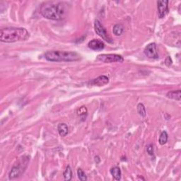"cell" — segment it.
Listing matches in <instances>:
<instances>
[{
  "label": "cell",
  "instance_id": "1",
  "mask_svg": "<svg viewBox=\"0 0 181 181\" xmlns=\"http://www.w3.org/2000/svg\"><path fill=\"white\" fill-rule=\"evenodd\" d=\"M67 6L62 2H46L41 5L40 12L42 17L50 20L60 21L65 18Z\"/></svg>",
  "mask_w": 181,
  "mask_h": 181
},
{
  "label": "cell",
  "instance_id": "2",
  "mask_svg": "<svg viewBox=\"0 0 181 181\" xmlns=\"http://www.w3.org/2000/svg\"><path fill=\"white\" fill-rule=\"evenodd\" d=\"M29 36L28 31L23 28H4L0 31V41L8 43L26 41Z\"/></svg>",
  "mask_w": 181,
  "mask_h": 181
},
{
  "label": "cell",
  "instance_id": "3",
  "mask_svg": "<svg viewBox=\"0 0 181 181\" xmlns=\"http://www.w3.org/2000/svg\"><path fill=\"white\" fill-rule=\"evenodd\" d=\"M45 59L50 62H75L80 60V55L75 52L51 50L45 54Z\"/></svg>",
  "mask_w": 181,
  "mask_h": 181
},
{
  "label": "cell",
  "instance_id": "4",
  "mask_svg": "<svg viewBox=\"0 0 181 181\" xmlns=\"http://www.w3.org/2000/svg\"><path fill=\"white\" fill-rule=\"evenodd\" d=\"M97 60L104 63H112V62H123V57L121 55L116 54H103L97 57Z\"/></svg>",
  "mask_w": 181,
  "mask_h": 181
},
{
  "label": "cell",
  "instance_id": "5",
  "mask_svg": "<svg viewBox=\"0 0 181 181\" xmlns=\"http://www.w3.org/2000/svg\"><path fill=\"white\" fill-rule=\"evenodd\" d=\"M94 28L95 31L100 38H102L103 40H105V41L108 42H113L111 38L108 35V33L106 32L105 28L103 27V26L101 24V23L98 20H95L94 23Z\"/></svg>",
  "mask_w": 181,
  "mask_h": 181
},
{
  "label": "cell",
  "instance_id": "6",
  "mask_svg": "<svg viewBox=\"0 0 181 181\" xmlns=\"http://www.w3.org/2000/svg\"><path fill=\"white\" fill-rule=\"evenodd\" d=\"M144 54L151 59H158L159 54L156 50V45L154 42L149 44L144 49Z\"/></svg>",
  "mask_w": 181,
  "mask_h": 181
},
{
  "label": "cell",
  "instance_id": "7",
  "mask_svg": "<svg viewBox=\"0 0 181 181\" xmlns=\"http://www.w3.org/2000/svg\"><path fill=\"white\" fill-rule=\"evenodd\" d=\"M169 1L158 2V13L159 18H164L169 13Z\"/></svg>",
  "mask_w": 181,
  "mask_h": 181
},
{
  "label": "cell",
  "instance_id": "8",
  "mask_svg": "<svg viewBox=\"0 0 181 181\" xmlns=\"http://www.w3.org/2000/svg\"><path fill=\"white\" fill-rule=\"evenodd\" d=\"M89 47L95 51H100L104 49L105 44L102 41L98 39H94L89 42Z\"/></svg>",
  "mask_w": 181,
  "mask_h": 181
},
{
  "label": "cell",
  "instance_id": "9",
  "mask_svg": "<svg viewBox=\"0 0 181 181\" xmlns=\"http://www.w3.org/2000/svg\"><path fill=\"white\" fill-rule=\"evenodd\" d=\"M22 172H23L22 168H21L19 165H18V166H14L12 168L9 173V179L14 180L16 179V178H18L21 175V174H22Z\"/></svg>",
  "mask_w": 181,
  "mask_h": 181
},
{
  "label": "cell",
  "instance_id": "10",
  "mask_svg": "<svg viewBox=\"0 0 181 181\" xmlns=\"http://www.w3.org/2000/svg\"><path fill=\"white\" fill-rule=\"evenodd\" d=\"M109 82V79L108 76H106L105 75H102L98 76V78L94 79V80L90 81V84L92 85H94V86H104V85L107 84Z\"/></svg>",
  "mask_w": 181,
  "mask_h": 181
},
{
  "label": "cell",
  "instance_id": "11",
  "mask_svg": "<svg viewBox=\"0 0 181 181\" xmlns=\"http://www.w3.org/2000/svg\"><path fill=\"white\" fill-rule=\"evenodd\" d=\"M167 97L171 99H174L175 100L180 101L181 99V92L180 90H171L167 93Z\"/></svg>",
  "mask_w": 181,
  "mask_h": 181
},
{
  "label": "cell",
  "instance_id": "12",
  "mask_svg": "<svg viewBox=\"0 0 181 181\" xmlns=\"http://www.w3.org/2000/svg\"><path fill=\"white\" fill-rule=\"evenodd\" d=\"M58 132L60 136L65 137L68 134V127L65 123H60L57 126Z\"/></svg>",
  "mask_w": 181,
  "mask_h": 181
},
{
  "label": "cell",
  "instance_id": "13",
  "mask_svg": "<svg viewBox=\"0 0 181 181\" xmlns=\"http://www.w3.org/2000/svg\"><path fill=\"white\" fill-rule=\"evenodd\" d=\"M110 174L116 180H120L121 179L122 173L119 167L115 166V167L112 168V169H110Z\"/></svg>",
  "mask_w": 181,
  "mask_h": 181
},
{
  "label": "cell",
  "instance_id": "14",
  "mask_svg": "<svg viewBox=\"0 0 181 181\" xmlns=\"http://www.w3.org/2000/svg\"><path fill=\"white\" fill-rule=\"evenodd\" d=\"M124 31V26L121 23H118L113 26V32L115 36H121Z\"/></svg>",
  "mask_w": 181,
  "mask_h": 181
},
{
  "label": "cell",
  "instance_id": "15",
  "mask_svg": "<svg viewBox=\"0 0 181 181\" xmlns=\"http://www.w3.org/2000/svg\"><path fill=\"white\" fill-rule=\"evenodd\" d=\"M63 175L65 180L69 181L71 180V178H72V171H71V169L70 166H66Z\"/></svg>",
  "mask_w": 181,
  "mask_h": 181
},
{
  "label": "cell",
  "instance_id": "16",
  "mask_svg": "<svg viewBox=\"0 0 181 181\" xmlns=\"http://www.w3.org/2000/svg\"><path fill=\"white\" fill-rule=\"evenodd\" d=\"M168 141V134L166 131H164L161 132V134L159 137V142L161 145H164Z\"/></svg>",
  "mask_w": 181,
  "mask_h": 181
},
{
  "label": "cell",
  "instance_id": "17",
  "mask_svg": "<svg viewBox=\"0 0 181 181\" xmlns=\"http://www.w3.org/2000/svg\"><path fill=\"white\" fill-rule=\"evenodd\" d=\"M137 112L142 117H145L146 115V109L144 105L142 103H139L137 105Z\"/></svg>",
  "mask_w": 181,
  "mask_h": 181
},
{
  "label": "cell",
  "instance_id": "18",
  "mask_svg": "<svg viewBox=\"0 0 181 181\" xmlns=\"http://www.w3.org/2000/svg\"><path fill=\"white\" fill-rule=\"evenodd\" d=\"M77 175H78L79 179L81 181H85L87 180V177L85 173L82 171V169H79L77 170Z\"/></svg>",
  "mask_w": 181,
  "mask_h": 181
},
{
  "label": "cell",
  "instance_id": "19",
  "mask_svg": "<svg viewBox=\"0 0 181 181\" xmlns=\"http://www.w3.org/2000/svg\"><path fill=\"white\" fill-rule=\"evenodd\" d=\"M87 108L85 106H81V107H80L77 110V114L79 116H84L87 114Z\"/></svg>",
  "mask_w": 181,
  "mask_h": 181
},
{
  "label": "cell",
  "instance_id": "20",
  "mask_svg": "<svg viewBox=\"0 0 181 181\" xmlns=\"http://www.w3.org/2000/svg\"><path fill=\"white\" fill-rule=\"evenodd\" d=\"M146 151L149 155L152 156L154 154V145L152 144H150L147 146H146Z\"/></svg>",
  "mask_w": 181,
  "mask_h": 181
},
{
  "label": "cell",
  "instance_id": "21",
  "mask_svg": "<svg viewBox=\"0 0 181 181\" xmlns=\"http://www.w3.org/2000/svg\"><path fill=\"white\" fill-rule=\"evenodd\" d=\"M165 64H166V65H167V66H170L172 64V60H171V58L170 57H168L166 59V60H165Z\"/></svg>",
  "mask_w": 181,
  "mask_h": 181
}]
</instances>
